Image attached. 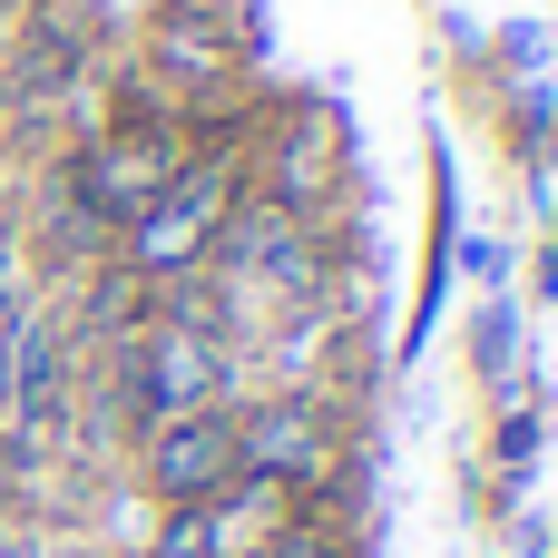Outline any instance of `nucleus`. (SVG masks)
Returning <instances> with one entry per match:
<instances>
[{
    "label": "nucleus",
    "instance_id": "f257e3e1",
    "mask_svg": "<svg viewBox=\"0 0 558 558\" xmlns=\"http://www.w3.org/2000/svg\"><path fill=\"white\" fill-rule=\"evenodd\" d=\"M226 137H235V128H206V147H196L147 206H128V216L108 226V265H118L128 284H147V294L206 284V265H216L235 206H245V147H226Z\"/></svg>",
    "mask_w": 558,
    "mask_h": 558
},
{
    "label": "nucleus",
    "instance_id": "f03ea898",
    "mask_svg": "<svg viewBox=\"0 0 558 558\" xmlns=\"http://www.w3.org/2000/svg\"><path fill=\"white\" fill-rule=\"evenodd\" d=\"M235 461L255 481H275L294 510H324L333 481L353 471V432L324 392H265L255 412H235Z\"/></svg>",
    "mask_w": 558,
    "mask_h": 558
},
{
    "label": "nucleus",
    "instance_id": "7ed1b4c3",
    "mask_svg": "<svg viewBox=\"0 0 558 558\" xmlns=\"http://www.w3.org/2000/svg\"><path fill=\"white\" fill-rule=\"evenodd\" d=\"M235 471H245L235 461V412H186V422L137 432V490H147V510H206Z\"/></svg>",
    "mask_w": 558,
    "mask_h": 558
},
{
    "label": "nucleus",
    "instance_id": "20e7f679",
    "mask_svg": "<svg viewBox=\"0 0 558 558\" xmlns=\"http://www.w3.org/2000/svg\"><path fill=\"white\" fill-rule=\"evenodd\" d=\"M196 520H206V549H216V558H255L265 539H275V530H284V520H294V500H284L275 481L235 471V481H226V490H216Z\"/></svg>",
    "mask_w": 558,
    "mask_h": 558
},
{
    "label": "nucleus",
    "instance_id": "39448f33",
    "mask_svg": "<svg viewBox=\"0 0 558 558\" xmlns=\"http://www.w3.org/2000/svg\"><path fill=\"white\" fill-rule=\"evenodd\" d=\"M255 558H353V549H343V530H333L324 510H294V520H284Z\"/></svg>",
    "mask_w": 558,
    "mask_h": 558
},
{
    "label": "nucleus",
    "instance_id": "423d86ee",
    "mask_svg": "<svg viewBox=\"0 0 558 558\" xmlns=\"http://www.w3.org/2000/svg\"><path fill=\"white\" fill-rule=\"evenodd\" d=\"M137 558H216V549H206V520L196 510H157L147 539H137Z\"/></svg>",
    "mask_w": 558,
    "mask_h": 558
},
{
    "label": "nucleus",
    "instance_id": "0eeeda50",
    "mask_svg": "<svg viewBox=\"0 0 558 558\" xmlns=\"http://www.w3.org/2000/svg\"><path fill=\"white\" fill-rule=\"evenodd\" d=\"M471 363H481V383L500 392V373H510V304H490V314L471 324Z\"/></svg>",
    "mask_w": 558,
    "mask_h": 558
},
{
    "label": "nucleus",
    "instance_id": "6e6552de",
    "mask_svg": "<svg viewBox=\"0 0 558 558\" xmlns=\"http://www.w3.org/2000/svg\"><path fill=\"white\" fill-rule=\"evenodd\" d=\"M10 29H20V0H0V49H10Z\"/></svg>",
    "mask_w": 558,
    "mask_h": 558
},
{
    "label": "nucleus",
    "instance_id": "1a4fd4ad",
    "mask_svg": "<svg viewBox=\"0 0 558 558\" xmlns=\"http://www.w3.org/2000/svg\"><path fill=\"white\" fill-rule=\"evenodd\" d=\"M0 539H10V500H0Z\"/></svg>",
    "mask_w": 558,
    "mask_h": 558
}]
</instances>
